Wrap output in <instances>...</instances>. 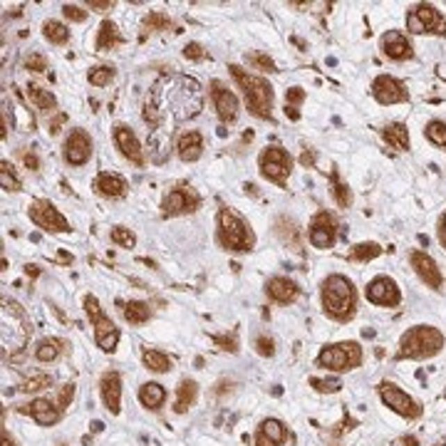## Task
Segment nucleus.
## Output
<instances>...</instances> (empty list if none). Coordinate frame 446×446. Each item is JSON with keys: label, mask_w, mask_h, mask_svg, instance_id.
Instances as JSON below:
<instances>
[{"label": "nucleus", "mask_w": 446, "mask_h": 446, "mask_svg": "<svg viewBox=\"0 0 446 446\" xmlns=\"http://www.w3.org/2000/svg\"><path fill=\"white\" fill-rule=\"evenodd\" d=\"M333 193H335V198H337L340 206H350V201H352L350 189L344 186V184H340L337 176H335V174H333Z\"/></svg>", "instance_id": "obj_41"}, {"label": "nucleus", "mask_w": 446, "mask_h": 446, "mask_svg": "<svg viewBox=\"0 0 446 446\" xmlns=\"http://www.w3.org/2000/svg\"><path fill=\"white\" fill-rule=\"evenodd\" d=\"M139 399H141V404H144V407L159 409L161 404H164L166 392H164V387H161V384L149 382V384H144V387L139 390Z\"/></svg>", "instance_id": "obj_27"}, {"label": "nucleus", "mask_w": 446, "mask_h": 446, "mask_svg": "<svg viewBox=\"0 0 446 446\" xmlns=\"http://www.w3.org/2000/svg\"><path fill=\"white\" fill-rule=\"evenodd\" d=\"M3 446H15L13 444V439H8V434H3Z\"/></svg>", "instance_id": "obj_59"}, {"label": "nucleus", "mask_w": 446, "mask_h": 446, "mask_svg": "<svg viewBox=\"0 0 446 446\" xmlns=\"http://www.w3.org/2000/svg\"><path fill=\"white\" fill-rule=\"evenodd\" d=\"M412 268L417 271V276L422 278V280L427 282L429 288H441L444 278H441V273H439V268H436V263L427 253H422V250L412 253Z\"/></svg>", "instance_id": "obj_17"}, {"label": "nucleus", "mask_w": 446, "mask_h": 446, "mask_svg": "<svg viewBox=\"0 0 446 446\" xmlns=\"http://www.w3.org/2000/svg\"><path fill=\"white\" fill-rule=\"evenodd\" d=\"M92 154V141L82 129H74L65 141V161L72 166H82Z\"/></svg>", "instance_id": "obj_12"}, {"label": "nucleus", "mask_w": 446, "mask_h": 446, "mask_svg": "<svg viewBox=\"0 0 446 446\" xmlns=\"http://www.w3.org/2000/svg\"><path fill=\"white\" fill-rule=\"evenodd\" d=\"M99 392H102L104 407L112 414H119V397H122V377L117 372H107L99 382Z\"/></svg>", "instance_id": "obj_19"}, {"label": "nucleus", "mask_w": 446, "mask_h": 446, "mask_svg": "<svg viewBox=\"0 0 446 446\" xmlns=\"http://www.w3.org/2000/svg\"><path fill=\"white\" fill-rule=\"evenodd\" d=\"M114 77V70L112 67H95L90 72V85L95 87H104L109 85V79Z\"/></svg>", "instance_id": "obj_39"}, {"label": "nucleus", "mask_w": 446, "mask_h": 446, "mask_svg": "<svg viewBox=\"0 0 446 446\" xmlns=\"http://www.w3.org/2000/svg\"><path fill=\"white\" fill-rule=\"evenodd\" d=\"M184 57H189V60H204L206 50L198 45V42H189V45L184 47Z\"/></svg>", "instance_id": "obj_49"}, {"label": "nucleus", "mask_w": 446, "mask_h": 446, "mask_svg": "<svg viewBox=\"0 0 446 446\" xmlns=\"http://www.w3.org/2000/svg\"><path fill=\"white\" fill-rule=\"evenodd\" d=\"M250 65L260 70H268V72H276V63H273L268 55H250Z\"/></svg>", "instance_id": "obj_47"}, {"label": "nucleus", "mask_w": 446, "mask_h": 446, "mask_svg": "<svg viewBox=\"0 0 446 446\" xmlns=\"http://www.w3.org/2000/svg\"><path fill=\"white\" fill-rule=\"evenodd\" d=\"M335 236H337V228H335V221L330 214H317L310 223V243L315 248L325 250V248H333Z\"/></svg>", "instance_id": "obj_11"}, {"label": "nucleus", "mask_w": 446, "mask_h": 446, "mask_svg": "<svg viewBox=\"0 0 446 446\" xmlns=\"http://www.w3.org/2000/svg\"><path fill=\"white\" fill-rule=\"evenodd\" d=\"M95 186H97V191L104 193V196L117 198V196H122V193L127 191V181L122 179V176H117V174H107V171H104V174L97 176Z\"/></svg>", "instance_id": "obj_26"}, {"label": "nucleus", "mask_w": 446, "mask_h": 446, "mask_svg": "<svg viewBox=\"0 0 446 446\" xmlns=\"http://www.w3.org/2000/svg\"><path fill=\"white\" fill-rule=\"evenodd\" d=\"M367 300L374 305H397L399 303V290H397L392 278H374L367 285Z\"/></svg>", "instance_id": "obj_14"}, {"label": "nucleus", "mask_w": 446, "mask_h": 446, "mask_svg": "<svg viewBox=\"0 0 446 446\" xmlns=\"http://www.w3.org/2000/svg\"><path fill=\"white\" fill-rule=\"evenodd\" d=\"M176 149H179V157L184 161H196L201 157V149H204V139L198 132H184L176 141Z\"/></svg>", "instance_id": "obj_22"}, {"label": "nucleus", "mask_w": 446, "mask_h": 446, "mask_svg": "<svg viewBox=\"0 0 446 446\" xmlns=\"http://www.w3.org/2000/svg\"><path fill=\"white\" fill-rule=\"evenodd\" d=\"M382 50L387 57L392 60H404V57H412V45L409 40L399 33V30H392L382 38Z\"/></svg>", "instance_id": "obj_21"}, {"label": "nucleus", "mask_w": 446, "mask_h": 446, "mask_svg": "<svg viewBox=\"0 0 446 446\" xmlns=\"http://www.w3.org/2000/svg\"><path fill=\"white\" fill-rule=\"evenodd\" d=\"M144 365H147L152 372H169L171 369V360L159 350H147L144 352Z\"/></svg>", "instance_id": "obj_33"}, {"label": "nucleus", "mask_w": 446, "mask_h": 446, "mask_svg": "<svg viewBox=\"0 0 446 446\" xmlns=\"http://www.w3.org/2000/svg\"><path fill=\"white\" fill-rule=\"evenodd\" d=\"M72 395H74V387H72V384H65L63 390L57 392V397H55V401H52V404H55L57 409H63L65 404L72 399Z\"/></svg>", "instance_id": "obj_43"}, {"label": "nucleus", "mask_w": 446, "mask_h": 446, "mask_svg": "<svg viewBox=\"0 0 446 446\" xmlns=\"http://www.w3.org/2000/svg\"><path fill=\"white\" fill-rule=\"evenodd\" d=\"M102 427H104L102 422H95V424H92V429H95V431H102Z\"/></svg>", "instance_id": "obj_60"}, {"label": "nucleus", "mask_w": 446, "mask_h": 446, "mask_svg": "<svg viewBox=\"0 0 446 446\" xmlns=\"http://www.w3.org/2000/svg\"><path fill=\"white\" fill-rule=\"evenodd\" d=\"M282 439H285V427L278 419H266L260 424L258 436H255L258 446H280Z\"/></svg>", "instance_id": "obj_23"}, {"label": "nucleus", "mask_w": 446, "mask_h": 446, "mask_svg": "<svg viewBox=\"0 0 446 446\" xmlns=\"http://www.w3.org/2000/svg\"><path fill=\"white\" fill-rule=\"evenodd\" d=\"M305 99V92L300 90V87H290L288 90V95H285V107H293V109H298L295 104H300Z\"/></svg>", "instance_id": "obj_45"}, {"label": "nucleus", "mask_w": 446, "mask_h": 446, "mask_svg": "<svg viewBox=\"0 0 446 446\" xmlns=\"http://www.w3.org/2000/svg\"><path fill=\"white\" fill-rule=\"evenodd\" d=\"M122 312H125V320L132 322V325H141V322H147L149 315H152L147 303H139V300H132V303H127Z\"/></svg>", "instance_id": "obj_31"}, {"label": "nucleus", "mask_w": 446, "mask_h": 446, "mask_svg": "<svg viewBox=\"0 0 446 446\" xmlns=\"http://www.w3.org/2000/svg\"><path fill=\"white\" fill-rule=\"evenodd\" d=\"M439 238H441V243H444V248H446V216L441 218V226H439Z\"/></svg>", "instance_id": "obj_57"}, {"label": "nucleus", "mask_w": 446, "mask_h": 446, "mask_svg": "<svg viewBox=\"0 0 446 446\" xmlns=\"http://www.w3.org/2000/svg\"><path fill=\"white\" fill-rule=\"evenodd\" d=\"M216 342L223 344V350H231V352L238 350V347H236V340H233V337H216Z\"/></svg>", "instance_id": "obj_54"}, {"label": "nucleus", "mask_w": 446, "mask_h": 446, "mask_svg": "<svg viewBox=\"0 0 446 446\" xmlns=\"http://www.w3.org/2000/svg\"><path fill=\"white\" fill-rule=\"evenodd\" d=\"M112 241L117 243V246H125V248H132L136 243V238H134V233L129 231V228H125V226H117L112 231Z\"/></svg>", "instance_id": "obj_40"}, {"label": "nucleus", "mask_w": 446, "mask_h": 446, "mask_svg": "<svg viewBox=\"0 0 446 446\" xmlns=\"http://www.w3.org/2000/svg\"><path fill=\"white\" fill-rule=\"evenodd\" d=\"M231 72L236 77V82L243 87V95H246V104L248 109L260 119H271V109H273V87L268 85L263 77H255L248 74L238 65H231Z\"/></svg>", "instance_id": "obj_2"}, {"label": "nucleus", "mask_w": 446, "mask_h": 446, "mask_svg": "<svg viewBox=\"0 0 446 446\" xmlns=\"http://www.w3.org/2000/svg\"><path fill=\"white\" fill-rule=\"evenodd\" d=\"M28 97L38 109H45L47 112V109L55 107V97H52V92L42 90V87H38V85H28Z\"/></svg>", "instance_id": "obj_32"}, {"label": "nucleus", "mask_w": 446, "mask_h": 446, "mask_svg": "<svg viewBox=\"0 0 446 446\" xmlns=\"http://www.w3.org/2000/svg\"><path fill=\"white\" fill-rule=\"evenodd\" d=\"M196 392H198V387H196V382H191V379H184V382L179 384V397H176V412H186L189 407L193 404V399H196Z\"/></svg>", "instance_id": "obj_29"}, {"label": "nucleus", "mask_w": 446, "mask_h": 446, "mask_svg": "<svg viewBox=\"0 0 446 446\" xmlns=\"http://www.w3.org/2000/svg\"><path fill=\"white\" fill-rule=\"evenodd\" d=\"M114 45H119L117 25L104 20V23L99 25V35H97V50H112Z\"/></svg>", "instance_id": "obj_30"}, {"label": "nucleus", "mask_w": 446, "mask_h": 446, "mask_svg": "<svg viewBox=\"0 0 446 446\" xmlns=\"http://www.w3.org/2000/svg\"><path fill=\"white\" fill-rule=\"evenodd\" d=\"M312 384H315L317 390H330V392H335L340 387V382H317V379Z\"/></svg>", "instance_id": "obj_55"}, {"label": "nucleus", "mask_w": 446, "mask_h": 446, "mask_svg": "<svg viewBox=\"0 0 446 446\" xmlns=\"http://www.w3.org/2000/svg\"><path fill=\"white\" fill-rule=\"evenodd\" d=\"M25 67L35 70V72H45L47 63H45V57H42V55H30L28 60H25Z\"/></svg>", "instance_id": "obj_51"}, {"label": "nucleus", "mask_w": 446, "mask_h": 446, "mask_svg": "<svg viewBox=\"0 0 446 446\" xmlns=\"http://www.w3.org/2000/svg\"><path fill=\"white\" fill-rule=\"evenodd\" d=\"M379 253H382V248H379L377 243H360V246H355V248L350 250V258L352 260H372V258H377Z\"/></svg>", "instance_id": "obj_36"}, {"label": "nucleus", "mask_w": 446, "mask_h": 446, "mask_svg": "<svg viewBox=\"0 0 446 446\" xmlns=\"http://www.w3.org/2000/svg\"><path fill=\"white\" fill-rule=\"evenodd\" d=\"M372 95L377 97L379 104H395L407 99V90H404L395 77H387V74H379V77L374 79Z\"/></svg>", "instance_id": "obj_13"}, {"label": "nucleus", "mask_w": 446, "mask_h": 446, "mask_svg": "<svg viewBox=\"0 0 446 446\" xmlns=\"http://www.w3.org/2000/svg\"><path fill=\"white\" fill-rule=\"evenodd\" d=\"M382 399L387 407L395 409L401 417H419V414H422L417 401H414L407 392H401L399 387H395V384H382Z\"/></svg>", "instance_id": "obj_10"}, {"label": "nucleus", "mask_w": 446, "mask_h": 446, "mask_svg": "<svg viewBox=\"0 0 446 446\" xmlns=\"http://www.w3.org/2000/svg\"><path fill=\"white\" fill-rule=\"evenodd\" d=\"M218 241L223 243V248L250 250V246H253V233L248 231V226H246V223H243L233 211L221 209V214H218Z\"/></svg>", "instance_id": "obj_5"}, {"label": "nucleus", "mask_w": 446, "mask_h": 446, "mask_svg": "<svg viewBox=\"0 0 446 446\" xmlns=\"http://www.w3.org/2000/svg\"><path fill=\"white\" fill-rule=\"evenodd\" d=\"M204 104V92L198 87L196 79L191 77H171L159 82L149 92L147 102H144V122L152 127H161L169 114L174 122H184L198 114Z\"/></svg>", "instance_id": "obj_1"}, {"label": "nucleus", "mask_w": 446, "mask_h": 446, "mask_svg": "<svg viewBox=\"0 0 446 446\" xmlns=\"http://www.w3.org/2000/svg\"><path fill=\"white\" fill-rule=\"evenodd\" d=\"M407 30L409 33H427V30H434V33H446V23L441 20V15L436 13L434 6H417L414 10H409L407 15Z\"/></svg>", "instance_id": "obj_9"}, {"label": "nucleus", "mask_w": 446, "mask_h": 446, "mask_svg": "<svg viewBox=\"0 0 446 446\" xmlns=\"http://www.w3.org/2000/svg\"><path fill=\"white\" fill-rule=\"evenodd\" d=\"M30 218H33L35 226L45 228V231H55V233H63L70 231V223L50 201H35L30 206Z\"/></svg>", "instance_id": "obj_8"}, {"label": "nucleus", "mask_w": 446, "mask_h": 446, "mask_svg": "<svg viewBox=\"0 0 446 446\" xmlns=\"http://www.w3.org/2000/svg\"><path fill=\"white\" fill-rule=\"evenodd\" d=\"M114 3H109V0H90L87 3V8H95V10H109Z\"/></svg>", "instance_id": "obj_53"}, {"label": "nucleus", "mask_w": 446, "mask_h": 446, "mask_svg": "<svg viewBox=\"0 0 446 446\" xmlns=\"http://www.w3.org/2000/svg\"><path fill=\"white\" fill-rule=\"evenodd\" d=\"M63 13H65L67 20H72V23H82V20L87 17V13L79 6H63Z\"/></svg>", "instance_id": "obj_46"}, {"label": "nucleus", "mask_w": 446, "mask_h": 446, "mask_svg": "<svg viewBox=\"0 0 446 446\" xmlns=\"http://www.w3.org/2000/svg\"><path fill=\"white\" fill-rule=\"evenodd\" d=\"M0 181H3V186H6L8 191H17V189H20V181L10 174V166H8L6 161L0 166Z\"/></svg>", "instance_id": "obj_42"}, {"label": "nucleus", "mask_w": 446, "mask_h": 446, "mask_svg": "<svg viewBox=\"0 0 446 446\" xmlns=\"http://www.w3.org/2000/svg\"><path fill=\"white\" fill-rule=\"evenodd\" d=\"M60 340H45V342H40L38 347V360L40 362H52L57 355H60Z\"/></svg>", "instance_id": "obj_37"}, {"label": "nucleus", "mask_w": 446, "mask_h": 446, "mask_svg": "<svg viewBox=\"0 0 446 446\" xmlns=\"http://www.w3.org/2000/svg\"><path fill=\"white\" fill-rule=\"evenodd\" d=\"M300 161H303V164H305V166H308V164H312V154H308V152H305V154H303V157H300Z\"/></svg>", "instance_id": "obj_58"}, {"label": "nucleus", "mask_w": 446, "mask_h": 446, "mask_svg": "<svg viewBox=\"0 0 446 446\" xmlns=\"http://www.w3.org/2000/svg\"><path fill=\"white\" fill-rule=\"evenodd\" d=\"M255 347H258V352L263 357H271L273 352H276V347H273V340L266 337V335H260V337L255 340Z\"/></svg>", "instance_id": "obj_50"}, {"label": "nucleus", "mask_w": 446, "mask_h": 446, "mask_svg": "<svg viewBox=\"0 0 446 446\" xmlns=\"http://www.w3.org/2000/svg\"><path fill=\"white\" fill-rule=\"evenodd\" d=\"M266 288L268 295L273 300H278V303H293L298 298V285L293 280H288V278H271Z\"/></svg>", "instance_id": "obj_24"}, {"label": "nucleus", "mask_w": 446, "mask_h": 446, "mask_svg": "<svg viewBox=\"0 0 446 446\" xmlns=\"http://www.w3.org/2000/svg\"><path fill=\"white\" fill-rule=\"evenodd\" d=\"M42 387H50V377H45V374H40V377H35V379H28V382L23 384V390H25V392L42 390Z\"/></svg>", "instance_id": "obj_48"}, {"label": "nucleus", "mask_w": 446, "mask_h": 446, "mask_svg": "<svg viewBox=\"0 0 446 446\" xmlns=\"http://www.w3.org/2000/svg\"><path fill=\"white\" fill-rule=\"evenodd\" d=\"M441 344H444V337H441L439 330L419 325V328L409 330V333L401 337L399 357H429L441 350Z\"/></svg>", "instance_id": "obj_4"}, {"label": "nucleus", "mask_w": 446, "mask_h": 446, "mask_svg": "<svg viewBox=\"0 0 446 446\" xmlns=\"http://www.w3.org/2000/svg\"><path fill=\"white\" fill-rule=\"evenodd\" d=\"M114 141H117L119 152L125 154L129 161H134V164H144V152H141L139 141H136L134 132L127 129L125 125H119L117 129H114Z\"/></svg>", "instance_id": "obj_16"}, {"label": "nucleus", "mask_w": 446, "mask_h": 446, "mask_svg": "<svg viewBox=\"0 0 446 446\" xmlns=\"http://www.w3.org/2000/svg\"><path fill=\"white\" fill-rule=\"evenodd\" d=\"M384 139H387V144H390L392 149H397V152L409 149V134L404 125H390L384 129Z\"/></svg>", "instance_id": "obj_28"}, {"label": "nucleus", "mask_w": 446, "mask_h": 446, "mask_svg": "<svg viewBox=\"0 0 446 446\" xmlns=\"http://www.w3.org/2000/svg\"><path fill=\"white\" fill-rule=\"evenodd\" d=\"M198 206V196L191 191V189H174L169 196L164 198V214L174 216V214H184V211H196Z\"/></svg>", "instance_id": "obj_15"}, {"label": "nucleus", "mask_w": 446, "mask_h": 446, "mask_svg": "<svg viewBox=\"0 0 446 446\" xmlns=\"http://www.w3.org/2000/svg\"><path fill=\"white\" fill-rule=\"evenodd\" d=\"M92 322H95L97 344H99L104 352H112L114 347H117V342H119V330L114 328V322L109 320V317H104V315H99L97 320H92Z\"/></svg>", "instance_id": "obj_20"}, {"label": "nucleus", "mask_w": 446, "mask_h": 446, "mask_svg": "<svg viewBox=\"0 0 446 446\" xmlns=\"http://www.w3.org/2000/svg\"><path fill=\"white\" fill-rule=\"evenodd\" d=\"M214 90H211V95H214V102H216V109H218V117L223 119V122H233V119L238 117V99L233 92L223 90V87L218 85V82H214Z\"/></svg>", "instance_id": "obj_18"}, {"label": "nucleus", "mask_w": 446, "mask_h": 446, "mask_svg": "<svg viewBox=\"0 0 446 446\" xmlns=\"http://www.w3.org/2000/svg\"><path fill=\"white\" fill-rule=\"evenodd\" d=\"M65 119H67L65 114H57V117L52 119V122H50V132H52V134H55V132H60V125H63Z\"/></svg>", "instance_id": "obj_56"}, {"label": "nucleus", "mask_w": 446, "mask_h": 446, "mask_svg": "<svg viewBox=\"0 0 446 446\" xmlns=\"http://www.w3.org/2000/svg\"><path fill=\"white\" fill-rule=\"evenodd\" d=\"M23 164L28 166V169H33V171H38V169H40V161H38V157H35L33 152H30V154L25 152V154H23Z\"/></svg>", "instance_id": "obj_52"}, {"label": "nucleus", "mask_w": 446, "mask_h": 446, "mask_svg": "<svg viewBox=\"0 0 446 446\" xmlns=\"http://www.w3.org/2000/svg\"><path fill=\"white\" fill-rule=\"evenodd\" d=\"M42 33H45V38L50 40V42H55V45H65L70 38V30L65 28L63 23H57V20H47V23L42 25Z\"/></svg>", "instance_id": "obj_34"}, {"label": "nucleus", "mask_w": 446, "mask_h": 446, "mask_svg": "<svg viewBox=\"0 0 446 446\" xmlns=\"http://www.w3.org/2000/svg\"><path fill=\"white\" fill-rule=\"evenodd\" d=\"M25 412L33 414L35 422L42 424V427H50V424H55L57 417H60V412H57V407L52 404L50 399H35V401H30Z\"/></svg>", "instance_id": "obj_25"}, {"label": "nucleus", "mask_w": 446, "mask_h": 446, "mask_svg": "<svg viewBox=\"0 0 446 446\" xmlns=\"http://www.w3.org/2000/svg\"><path fill=\"white\" fill-rule=\"evenodd\" d=\"M427 136H429V141H434L436 147H446V125L444 122H431L427 127Z\"/></svg>", "instance_id": "obj_38"}, {"label": "nucleus", "mask_w": 446, "mask_h": 446, "mask_svg": "<svg viewBox=\"0 0 446 446\" xmlns=\"http://www.w3.org/2000/svg\"><path fill=\"white\" fill-rule=\"evenodd\" d=\"M360 362H362V352L355 342L335 344V347L322 350L320 357H317V365L328 369H350V367H357Z\"/></svg>", "instance_id": "obj_6"}, {"label": "nucleus", "mask_w": 446, "mask_h": 446, "mask_svg": "<svg viewBox=\"0 0 446 446\" xmlns=\"http://www.w3.org/2000/svg\"><path fill=\"white\" fill-rule=\"evenodd\" d=\"M276 231H278V236H280L285 243H290V246H295V248H298V246H300V231H298V228H295L293 221L280 218V221H278V223H276Z\"/></svg>", "instance_id": "obj_35"}, {"label": "nucleus", "mask_w": 446, "mask_h": 446, "mask_svg": "<svg viewBox=\"0 0 446 446\" xmlns=\"http://www.w3.org/2000/svg\"><path fill=\"white\" fill-rule=\"evenodd\" d=\"M169 25V17L164 13H152L147 17V30H159V28H166Z\"/></svg>", "instance_id": "obj_44"}, {"label": "nucleus", "mask_w": 446, "mask_h": 446, "mask_svg": "<svg viewBox=\"0 0 446 446\" xmlns=\"http://www.w3.org/2000/svg\"><path fill=\"white\" fill-rule=\"evenodd\" d=\"M260 174L266 179L282 184L285 176L290 174V157L285 149L280 147H268L266 152L260 154Z\"/></svg>", "instance_id": "obj_7"}, {"label": "nucleus", "mask_w": 446, "mask_h": 446, "mask_svg": "<svg viewBox=\"0 0 446 446\" xmlns=\"http://www.w3.org/2000/svg\"><path fill=\"white\" fill-rule=\"evenodd\" d=\"M322 305H325V312H330L333 317L352 315V308H355L352 282L342 276H330L322 282Z\"/></svg>", "instance_id": "obj_3"}]
</instances>
